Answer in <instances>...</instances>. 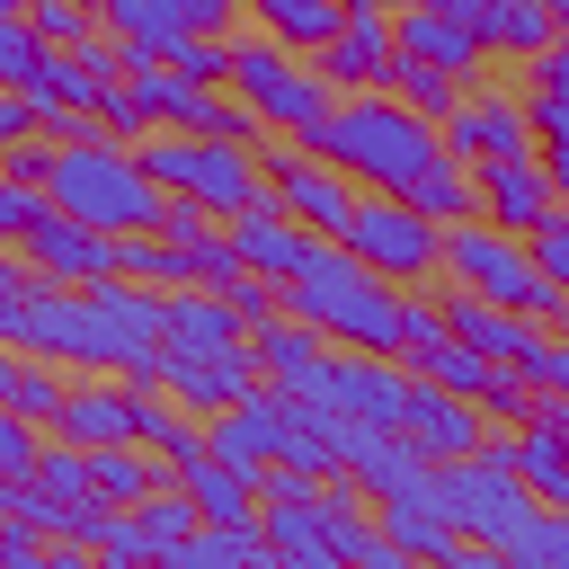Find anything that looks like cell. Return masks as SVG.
I'll return each instance as SVG.
<instances>
[{"mask_svg": "<svg viewBox=\"0 0 569 569\" xmlns=\"http://www.w3.org/2000/svg\"><path fill=\"white\" fill-rule=\"evenodd\" d=\"M222 231H231L240 267H258V276H293V267L311 258V240H320V231H311V222H293V213L267 196V187H258L240 213H222Z\"/></svg>", "mask_w": 569, "mask_h": 569, "instance_id": "obj_18", "label": "cell"}, {"mask_svg": "<svg viewBox=\"0 0 569 569\" xmlns=\"http://www.w3.org/2000/svg\"><path fill=\"white\" fill-rule=\"evenodd\" d=\"M427 462H453V453H471L480 436H489V418H480V400H462V391H445V382H418L409 373V400H400V418H391Z\"/></svg>", "mask_w": 569, "mask_h": 569, "instance_id": "obj_17", "label": "cell"}, {"mask_svg": "<svg viewBox=\"0 0 569 569\" xmlns=\"http://www.w3.org/2000/svg\"><path fill=\"white\" fill-rule=\"evenodd\" d=\"M427 302H436V320L462 338V347H480L489 365H525L551 329L533 320V311H507V302H489V293H471V284H453V276H427Z\"/></svg>", "mask_w": 569, "mask_h": 569, "instance_id": "obj_11", "label": "cell"}, {"mask_svg": "<svg viewBox=\"0 0 569 569\" xmlns=\"http://www.w3.org/2000/svg\"><path fill=\"white\" fill-rule=\"evenodd\" d=\"M44 53H53V44L36 36V18H27V9H0V80H9V89H27Z\"/></svg>", "mask_w": 569, "mask_h": 569, "instance_id": "obj_39", "label": "cell"}, {"mask_svg": "<svg viewBox=\"0 0 569 569\" xmlns=\"http://www.w3.org/2000/svg\"><path fill=\"white\" fill-rule=\"evenodd\" d=\"M436 142L453 151V160H498V151H533V124H525V98H516V80H462V98L445 107V124H436Z\"/></svg>", "mask_w": 569, "mask_h": 569, "instance_id": "obj_10", "label": "cell"}, {"mask_svg": "<svg viewBox=\"0 0 569 569\" xmlns=\"http://www.w3.org/2000/svg\"><path fill=\"white\" fill-rule=\"evenodd\" d=\"M62 391H71V365H53V356H27L18 347V365H9V409L18 418H36V427H53V409H62Z\"/></svg>", "mask_w": 569, "mask_h": 569, "instance_id": "obj_32", "label": "cell"}, {"mask_svg": "<svg viewBox=\"0 0 569 569\" xmlns=\"http://www.w3.org/2000/svg\"><path fill=\"white\" fill-rule=\"evenodd\" d=\"M240 338V320H231V302L213 293V284H169L160 293V347H231Z\"/></svg>", "mask_w": 569, "mask_h": 569, "instance_id": "obj_24", "label": "cell"}, {"mask_svg": "<svg viewBox=\"0 0 569 569\" xmlns=\"http://www.w3.org/2000/svg\"><path fill=\"white\" fill-rule=\"evenodd\" d=\"M27 480H36L44 498H62V507H89V498H98V489H89V453H80L71 436H44L36 462H27Z\"/></svg>", "mask_w": 569, "mask_h": 569, "instance_id": "obj_36", "label": "cell"}, {"mask_svg": "<svg viewBox=\"0 0 569 569\" xmlns=\"http://www.w3.org/2000/svg\"><path fill=\"white\" fill-rule=\"evenodd\" d=\"M507 462L525 471V489H533L542 507H569V445H560V436H542L533 418H516V427H507Z\"/></svg>", "mask_w": 569, "mask_h": 569, "instance_id": "obj_28", "label": "cell"}, {"mask_svg": "<svg viewBox=\"0 0 569 569\" xmlns=\"http://www.w3.org/2000/svg\"><path fill=\"white\" fill-rule=\"evenodd\" d=\"M533 151H542V169H551V187H560V204H569V133H560V142H533Z\"/></svg>", "mask_w": 569, "mask_h": 569, "instance_id": "obj_52", "label": "cell"}, {"mask_svg": "<svg viewBox=\"0 0 569 569\" xmlns=\"http://www.w3.org/2000/svg\"><path fill=\"white\" fill-rule=\"evenodd\" d=\"M533 400H542V391L525 382V365H489V382H480V418H489V427H516Z\"/></svg>", "mask_w": 569, "mask_h": 569, "instance_id": "obj_40", "label": "cell"}, {"mask_svg": "<svg viewBox=\"0 0 569 569\" xmlns=\"http://www.w3.org/2000/svg\"><path fill=\"white\" fill-rule=\"evenodd\" d=\"M36 284H44V276H36V267H27V258L0 240V293H36Z\"/></svg>", "mask_w": 569, "mask_h": 569, "instance_id": "obj_51", "label": "cell"}, {"mask_svg": "<svg viewBox=\"0 0 569 569\" xmlns=\"http://www.w3.org/2000/svg\"><path fill=\"white\" fill-rule=\"evenodd\" d=\"M169 365H160V391L178 400V409H196V418H213V409H231V400H249L258 391V356H249V338H231V347H160Z\"/></svg>", "mask_w": 569, "mask_h": 569, "instance_id": "obj_14", "label": "cell"}, {"mask_svg": "<svg viewBox=\"0 0 569 569\" xmlns=\"http://www.w3.org/2000/svg\"><path fill=\"white\" fill-rule=\"evenodd\" d=\"M347 249H356L373 276H391V284H427V276L445 267V222H427V213H418V204H400V196L356 187Z\"/></svg>", "mask_w": 569, "mask_h": 569, "instance_id": "obj_9", "label": "cell"}, {"mask_svg": "<svg viewBox=\"0 0 569 569\" xmlns=\"http://www.w3.org/2000/svg\"><path fill=\"white\" fill-rule=\"evenodd\" d=\"M391 53H400V44H391V9H382V18H338L311 62H320L338 89H382V80H391Z\"/></svg>", "mask_w": 569, "mask_h": 569, "instance_id": "obj_22", "label": "cell"}, {"mask_svg": "<svg viewBox=\"0 0 569 569\" xmlns=\"http://www.w3.org/2000/svg\"><path fill=\"white\" fill-rule=\"evenodd\" d=\"M53 133H18V142H0V178H18V187H44L53 178Z\"/></svg>", "mask_w": 569, "mask_h": 569, "instance_id": "obj_43", "label": "cell"}, {"mask_svg": "<svg viewBox=\"0 0 569 569\" xmlns=\"http://www.w3.org/2000/svg\"><path fill=\"white\" fill-rule=\"evenodd\" d=\"M204 453H213V462H231V471H249V480L276 462V445H267V418H258L249 400H231V409H213V418H204Z\"/></svg>", "mask_w": 569, "mask_h": 569, "instance_id": "obj_29", "label": "cell"}, {"mask_svg": "<svg viewBox=\"0 0 569 569\" xmlns=\"http://www.w3.org/2000/svg\"><path fill=\"white\" fill-rule=\"evenodd\" d=\"M284 311H302L329 347L400 356V338H409V284L373 276L347 240H311V258L284 276Z\"/></svg>", "mask_w": 569, "mask_h": 569, "instance_id": "obj_1", "label": "cell"}, {"mask_svg": "<svg viewBox=\"0 0 569 569\" xmlns=\"http://www.w3.org/2000/svg\"><path fill=\"white\" fill-rule=\"evenodd\" d=\"M18 258L44 284H98V276H116V231H98V222H80V213H62L44 196V213L18 231Z\"/></svg>", "mask_w": 569, "mask_h": 569, "instance_id": "obj_12", "label": "cell"}, {"mask_svg": "<svg viewBox=\"0 0 569 569\" xmlns=\"http://www.w3.org/2000/svg\"><path fill=\"white\" fill-rule=\"evenodd\" d=\"M169 9H178L187 27H204V36H231V27H240V0H169Z\"/></svg>", "mask_w": 569, "mask_h": 569, "instance_id": "obj_48", "label": "cell"}, {"mask_svg": "<svg viewBox=\"0 0 569 569\" xmlns=\"http://www.w3.org/2000/svg\"><path fill=\"white\" fill-rule=\"evenodd\" d=\"M258 178H267V196H276L293 222H311L320 240H347L356 178H347L338 160H320L302 133H258Z\"/></svg>", "mask_w": 569, "mask_h": 569, "instance_id": "obj_8", "label": "cell"}, {"mask_svg": "<svg viewBox=\"0 0 569 569\" xmlns=\"http://www.w3.org/2000/svg\"><path fill=\"white\" fill-rule=\"evenodd\" d=\"M391 0H338V18H382Z\"/></svg>", "mask_w": 569, "mask_h": 569, "instance_id": "obj_53", "label": "cell"}, {"mask_svg": "<svg viewBox=\"0 0 569 569\" xmlns=\"http://www.w3.org/2000/svg\"><path fill=\"white\" fill-rule=\"evenodd\" d=\"M36 445H44V427H36V418H18V409L0 400V471H27V462H36Z\"/></svg>", "mask_w": 569, "mask_h": 569, "instance_id": "obj_45", "label": "cell"}, {"mask_svg": "<svg viewBox=\"0 0 569 569\" xmlns=\"http://www.w3.org/2000/svg\"><path fill=\"white\" fill-rule=\"evenodd\" d=\"M427 480H436V498H445V516H453V533L471 542V551H498L542 498L525 489V471L507 462V427H489L471 453H453V462H427Z\"/></svg>", "mask_w": 569, "mask_h": 569, "instance_id": "obj_6", "label": "cell"}, {"mask_svg": "<svg viewBox=\"0 0 569 569\" xmlns=\"http://www.w3.org/2000/svg\"><path fill=\"white\" fill-rule=\"evenodd\" d=\"M471 187H480V213L507 222V231H533L560 213V187L542 169V151H498V160H471Z\"/></svg>", "mask_w": 569, "mask_h": 569, "instance_id": "obj_16", "label": "cell"}, {"mask_svg": "<svg viewBox=\"0 0 569 569\" xmlns=\"http://www.w3.org/2000/svg\"><path fill=\"white\" fill-rule=\"evenodd\" d=\"M18 133H36V98L0 80V142H18Z\"/></svg>", "mask_w": 569, "mask_h": 569, "instance_id": "obj_49", "label": "cell"}, {"mask_svg": "<svg viewBox=\"0 0 569 569\" xmlns=\"http://www.w3.org/2000/svg\"><path fill=\"white\" fill-rule=\"evenodd\" d=\"M89 560H107V569H142V560H151L133 507H98V525H89Z\"/></svg>", "mask_w": 569, "mask_h": 569, "instance_id": "obj_37", "label": "cell"}, {"mask_svg": "<svg viewBox=\"0 0 569 569\" xmlns=\"http://www.w3.org/2000/svg\"><path fill=\"white\" fill-rule=\"evenodd\" d=\"M498 560H516V569H569V507H533L498 542Z\"/></svg>", "mask_w": 569, "mask_h": 569, "instance_id": "obj_34", "label": "cell"}, {"mask_svg": "<svg viewBox=\"0 0 569 569\" xmlns=\"http://www.w3.org/2000/svg\"><path fill=\"white\" fill-rule=\"evenodd\" d=\"M249 356H258V373H267V382H284V391H302V400H311V391H320V365H329L338 347H329L302 311H276V320H258V329H249Z\"/></svg>", "mask_w": 569, "mask_h": 569, "instance_id": "obj_21", "label": "cell"}, {"mask_svg": "<svg viewBox=\"0 0 569 569\" xmlns=\"http://www.w3.org/2000/svg\"><path fill=\"white\" fill-rule=\"evenodd\" d=\"M311 400H329V409H347V418H365V427H391L400 400H409V365H400V356H373V347H338V356L320 365V391H311Z\"/></svg>", "mask_w": 569, "mask_h": 569, "instance_id": "obj_15", "label": "cell"}, {"mask_svg": "<svg viewBox=\"0 0 569 569\" xmlns=\"http://www.w3.org/2000/svg\"><path fill=\"white\" fill-rule=\"evenodd\" d=\"M169 480V462L142 445V436H124V445H89V489H98V507H133V498H151Z\"/></svg>", "mask_w": 569, "mask_h": 569, "instance_id": "obj_25", "label": "cell"}, {"mask_svg": "<svg viewBox=\"0 0 569 569\" xmlns=\"http://www.w3.org/2000/svg\"><path fill=\"white\" fill-rule=\"evenodd\" d=\"M373 525L400 542V560H462V533H453L436 480H400V489H382V498H373Z\"/></svg>", "mask_w": 569, "mask_h": 569, "instance_id": "obj_19", "label": "cell"}, {"mask_svg": "<svg viewBox=\"0 0 569 569\" xmlns=\"http://www.w3.org/2000/svg\"><path fill=\"white\" fill-rule=\"evenodd\" d=\"M44 196H53L62 213L98 222V231H151V213H160V187H151L142 151L116 142V133H80V142H62Z\"/></svg>", "mask_w": 569, "mask_h": 569, "instance_id": "obj_4", "label": "cell"}, {"mask_svg": "<svg viewBox=\"0 0 569 569\" xmlns=\"http://www.w3.org/2000/svg\"><path fill=\"white\" fill-rule=\"evenodd\" d=\"M320 160H338L356 187H373V196H400L445 142H436V124L418 116V107H400L391 89H338V107L302 133Z\"/></svg>", "mask_w": 569, "mask_h": 569, "instance_id": "obj_2", "label": "cell"}, {"mask_svg": "<svg viewBox=\"0 0 569 569\" xmlns=\"http://www.w3.org/2000/svg\"><path fill=\"white\" fill-rule=\"evenodd\" d=\"M36 560H53V542H44L36 525H18V516H0V569H36Z\"/></svg>", "mask_w": 569, "mask_h": 569, "instance_id": "obj_46", "label": "cell"}, {"mask_svg": "<svg viewBox=\"0 0 569 569\" xmlns=\"http://www.w3.org/2000/svg\"><path fill=\"white\" fill-rule=\"evenodd\" d=\"M116 276H133V284H151V293L196 284L187 249H178V240H160V231H116Z\"/></svg>", "mask_w": 569, "mask_h": 569, "instance_id": "obj_31", "label": "cell"}, {"mask_svg": "<svg viewBox=\"0 0 569 569\" xmlns=\"http://www.w3.org/2000/svg\"><path fill=\"white\" fill-rule=\"evenodd\" d=\"M44 213V187H18V178H0V240L18 249V231Z\"/></svg>", "mask_w": 569, "mask_h": 569, "instance_id": "obj_47", "label": "cell"}, {"mask_svg": "<svg viewBox=\"0 0 569 569\" xmlns=\"http://www.w3.org/2000/svg\"><path fill=\"white\" fill-rule=\"evenodd\" d=\"M391 44L418 53V62H436V71H453V80H489L480 27L462 9H445V0H391Z\"/></svg>", "mask_w": 569, "mask_h": 569, "instance_id": "obj_13", "label": "cell"}, {"mask_svg": "<svg viewBox=\"0 0 569 569\" xmlns=\"http://www.w3.org/2000/svg\"><path fill=\"white\" fill-rule=\"evenodd\" d=\"M240 18L249 27H267L276 44H293V53H320L329 44V27H338V0H240Z\"/></svg>", "mask_w": 569, "mask_h": 569, "instance_id": "obj_30", "label": "cell"}, {"mask_svg": "<svg viewBox=\"0 0 569 569\" xmlns=\"http://www.w3.org/2000/svg\"><path fill=\"white\" fill-rule=\"evenodd\" d=\"M551 9H560V18H569V0H551Z\"/></svg>", "mask_w": 569, "mask_h": 569, "instance_id": "obj_55", "label": "cell"}, {"mask_svg": "<svg viewBox=\"0 0 569 569\" xmlns=\"http://www.w3.org/2000/svg\"><path fill=\"white\" fill-rule=\"evenodd\" d=\"M222 89H240L267 133H311V124L338 107V80H329L311 53H293V44H276L267 27H249V18L231 27V71H222Z\"/></svg>", "mask_w": 569, "mask_h": 569, "instance_id": "obj_5", "label": "cell"}, {"mask_svg": "<svg viewBox=\"0 0 569 569\" xmlns=\"http://www.w3.org/2000/svg\"><path fill=\"white\" fill-rule=\"evenodd\" d=\"M525 418H533L542 436H560V445H569V391H542V400H533Z\"/></svg>", "mask_w": 569, "mask_h": 569, "instance_id": "obj_50", "label": "cell"}, {"mask_svg": "<svg viewBox=\"0 0 569 569\" xmlns=\"http://www.w3.org/2000/svg\"><path fill=\"white\" fill-rule=\"evenodd\" d=\"M400 204H418L427 222H462V213H480V187H471V160H453V151H436L409 187H400Z\"/></svg>", "mask_w": 569, "mask_h": 569, "instance_id": "obj_27", "label": "cell"}, {"mask_svg": "<svg viewBox=\"0 0 569 569\" xmlns=\"http://www.w3.org/2000/svg\"><path fill=\"white\" fill-rule=\"evenodd\" d=\"M44 436H71L80 453L89 445H124L133 436V382L124 373H71V391H62V409H53Z\"/></svg>", "mask_w": 569, "mask_h": 569, "instance_id": "obj_20", "label": "cell"}, {"mask_svg": "<svg viewBox=\"0 0 569 569\" xmlns=\"http://www.w3.org/2000/svg\"><path fill=\"white\" fill-rule=\"evenodd\" d=\"M525 240H533V267H542V276H551V284L569 293V204H560L551 222H533Z\"/></svg>", "mask_w": 569, "mask_h": 569, "instance_id": "obj_44", "label": "cell"}, {"mask_svg": "<svg viewBox=\"0 0 569 569\" xmlns=\"http://www.w3.org/2000/svg\"><path fill=\"white\" fill-rule=\"evenodd\" d=\"M178 489L196 498V516H204V525H258V480H249V471H231V462H213V453H204V462H187V471H178Z\"/></svg>", "mask_w": 569, "mask_h": 569, "instance_id": "obj_26", "label": "cell"}, {"mask_svg": "<svg viewBox=\"0 0 569 569\" xmlns=\"http://www.w3.org/2000/svg\"><path fill=\"white\" fill-rule=\"evenodd\" d=\"M436 276H453V284H471V293H489V302H507V311H533L542 329L569 338V293L533 267V240L507 231V222H489V213L445 222V267H436Z\"/></svg>", "mask_w": 569, "mask_h": 569, "instance_id": "obj_3", "label": "cell"}, {"mask_svg": "<svg viewBox=\"0 0 569 569\" xmlns=\"http://www.w3.org/2000/svg\"><path fill=\"white\" fill-rule=\"evenodd\" d=\"M169 71H178V80H222V71H231V36L187 27V36H178V53H169Z\"/></svg>", "mask_w": 569, "mask_h": 569, "instance_id": "obj_42", "label": "cell"}, {"mask_svg": "<svg viewBox=\"0 0 569 569\" xmlns=\"http://www.w3.org/2000/svg\"><path fill=\"white\" fill-rule=\"evenodd\" d=\"M0 9H27V0H0Z\"/></svg>", "mask_w": 569, "mask_h": 569, "instance_id": "obj_54", "label": "cell"}, {"mask_svg": "<svg viewBox=\"0 0 569 569\" xmlns=\"http://www.w3.org/2000/svg\"><path fill=\"white\" fill-rule=\"evenodd\" d=\"M213 293L231 302V320H240V338H249L258 320H276V311H284V276H258V267H240V276H231V284H213Z\"/></svg>", "mask_w": 569, "mask_h": 569, "instance_id": "obj_38", "label": "cell"}, {"mask_svg": "<svg viewBox=\"0 0 569 569\" xmlns=\"http://www.w3.org/2000/svg\"><path fill=\"white\" fill-rule=\"evenodd\" d=\"M471 27H480V44H489V62H533V53L560 36V9H551V0H480Z\"/></svg>", "mask_w": 569, "mask_h": 569, "instance_id": "obj_23", "label": "cell"}, {"mask_svg": "<svg viewBox=\"0 0 569 569\" xmlns=\"http://www.w3.org/2000/svg\"><path fill=\"white\" fill-rule=\"evenodd\" d=\"M27 18H36V36H44V44H62V53L98 36V9H89V0H27Z\"/></svg>", "mask_w": 569, "mask_h": 569, "instance_id": "obj_41", "label": "cell"}, {"mask_svg": "<svg viewBox=\"0 0 569 569\" xmlns=\"http://www.w3.org/2000/svg\"><path fill=\"white\" fill-rule=\"evenodd\" d=\"M133 525H142V542H151V560H169V551H178V542H187V533H196L204 516H196V498H187L178 480H160L151 498H133Z\"/></svg>", "mask_w": 569, "mask_h": 569, "instance_id": "obj_33", "label": "cell"}, {"mask_svg": "<svg viewBox=\"0 0 569 569\" xmlns=\"http://www.w3.org/2000/svg\"><path fill=\"white\" fill-rule=\"evenodd\" d=\"M133 151H142V169H151L160 196H196V204H213V213H240V204L267 187L249 142H213V133H187V124H160V133H142Z\"/></svg>", "mask_w": 569, "mask_h": 569, "instance_id": "obj_7", "label": "cell"}, {"mask_svg": "<svg viewBox=\"0 0 569 569\" xmlns=\"http://www.w3.org/2000/svg\"><path fill=\"white\" fill-rule=\"evenodd\" d=\"M382 89H391L400 107H418L427 124H445V107L462 98V80H453V71H436V62H418V53H391V80H382Z\"/></svg>", "mask_w": 569, "mask_h": 569, "instance_id": "obj_35", "label": "cell"}]
</instances>
